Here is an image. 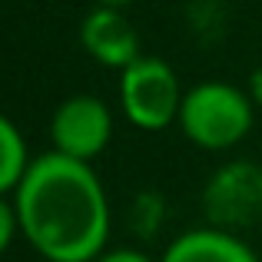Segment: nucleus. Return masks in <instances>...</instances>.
<instances>
[{"instance_id":"f257e3e1","label":"nucleus","mask_w":262,"mask_h":262,"mask_svg":"<svg viewBox=\"0 0 262 262\" xmlns=\"http://www.w3.org/2000/svg\"><path fill=\"white\" fill-rule=\"evenodd\" d=\"M20 236L47 262H96L110 239V199L93 163L40 153L13 192Z\"/></svg>"},{"instance_id":"6e6552de","label":"nucleus","mask_w":262,"mask_h":262,"mask_svg":"<svg viewBox=\"0 0 262 262\" xmlns=\"http://www.w3.org/2000/svg\"><path fill=\"white\" fill-rule=\"evenodd\" d=\"M33 156L27 149V140L10 116L0 113V196H13L20 179L27 176Z\"/></svg>"},{"instance_id":"9d476101","label":"nucleus","mask_w":262,"mask_h":262,"mask_svg":"<svg viewBox=\"0 0 262 262\" xmlns=\"http://www.w3.org/2000/svg\"><path fill=\"white\" fill-rule=\"evenodd\" d=\"M96 262H156V259H149L146 252H140V249H106Z\"/></svg>"},{"instance_id":"20e7f679","label":"nucleus","mask_w":262,"mask_h":262,"mask_svg":"<svg viewBox=\"0 0 262 262\" xmlns=\"http://www.w3.org/2000/svg\"><path fill=\"white\" fill-rule=\"evenodd\" d=\"M203 212L209 226L226 232L246 229L262 219V166L252 160L223 163L203 189Z\"/></svg>"},{"instance_id":"f03ea898","label":"nucleus","mask_w":262,"mask_h":262,"mask_svg":"<svg viewBox=\"0 0 262 262\" xmlns=\"http://www.w3.org/2000/svg\"><path fill=\"white\" fill-rule=\"evenodd\" d=\"M256 123V106L249 93L226 80H203L189 86L179 106L176 126L192 146L206 153H226L249 136Z\"/></svg>"},{"instance_id":"f8f14e48","label":"nucleus","mask_w":262,"mask_h":262,"mask_svg":"<svg viewBox=\"0 0 262 262\" xmlns=\"http://www.w3.org/2000/svg\"><path fill=\"white\" fill-rule=\"evenodd\" d=\"M129 4H136V0H96V7H106V10H126Z\"/></svg>"},{"instance_id":"0eeeda50","label":"nucleus","mask_w":262,"mask_h":262,"mask_svg":"<svg viewBox=\"0 0 262 262\" xmlns=\"http://www.w3.org/2000/svg\"><path fill=\"white\" fill-rule=\"evenodd\" d=\"M160 262H262V259L236 232L216 229V226H199V229L179 232L163 249Z\"/></svg>"},{"instance_id":"1a4fd4ad","label":"nucleus","mask_w":262,"mask_h":262,"mask_svg":"<svg viewBox=\"0 0 262 262\" xmlns=\"http://www.w3.org/2000/svg\"><path fill=\"white\" fill-rule=\"evenodd\" d=\"M17 232H20V219H17V209H13V199L0 196V256L13 246Z\"/></svg>"},{"instance_id":"39448f33","label":"nucleus","mask_w":262,"mask_h":262,"mask_svg":"<svg viewBox=\"0 0 262 262\" xmlns=\"http://www.w3.org/2000/svg\"><path fill=\"white\" fill-rule=\"evenodd\" d=\"M113 140V113L106 100L93 93L67 96L50 116V143L57 153L93 163Z\"/></svg>"},{"instance_id":"9b49d317","label":"nucleus","mask_w":262,"mask_h":262,"mask_svg":"<svg viewBox=\"0 0 262 262\" xmlns=\"http://www.w3.org/2000/svg\"><path fill=\"white\" fill-rule=\"evenodd\" d=\"M246 93H249L252 106L262 110V67H256V70L249 73V83H246Z\"/></svg>"},{"instance_id":"423d86ee","label":"nucleus","mask_w":262,"mask_h":262,"mask_svg":"<svg viewBox=\"0 0 262 262\" xmlns=\"http://www.w3.org/2000/svg\"><path fill=\"white\" fill-rule=\"evenodd\" d=\"M80 43L100 67H110V70H120V73L143 57L140 33L129 24V17L123 10H106V7H93L83 17Z\"/></svg>"},{"instance_id":"7ed1b4c3","label":"nucleus","mask_w":262,"mask_h":262,"mask_svg":"<svg viewBox=\"0 0 262 262\" xmlns=\"http://www.w3.org/2000/svg\"><path fill=\"white\" fill-rule=\"evenodd\" d=\"M186 90L176 70L160 57H140L120 73V110L136 129H166L176 123Z\"/></svg>"}]
</instances>
